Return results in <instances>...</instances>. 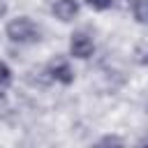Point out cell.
Segmentation results:
<instances>
[{
    "mask_svg": "<svg viewBox=\"0 0 148 148\" xmlns=\"http://www.w3.org/2000/svg\"><path fill=\"white\" fill-rule=\"evenodd\" d=\"M5 37L12 42V44H18V46H30V44H37L42 39V28L30 18V16H14L7 21L5 25Z\"/></svg>",
    "mask_w": 148,
    "mask_h": 148,
    "instance_id": "obj_1",
    "label": "cell"
},
{
    "mask_svg": "<svg viewBox=\"0 0 148 148\" xmlns=\"http://www.w3.org/2000/svg\"><path fill=\"white\" fill-rule=\"evenodd\" d=\"M95 53V39L86 30H76L69 35V58L74 60H88Z\"/></svg>",
    "mask_w": 148,
    "mask_h": 148,
    "instance_id": "obj_2",
    "label": "cell"
},
{
    "mask_svg": "<svg viewBox=\"0 0 148 148\" xmlns=\"http://www.w3.org/2000/svg\"><path fill=\"white\" fill-rule=\"evenodd\" d=\"M44 72H46L49 81H56L60 86H72L74 79H76V72H74V67H72V62L67 58H53L44 67Z\"/></svg>",
    "mask_w": 148,
    "mask_h": 148,
    "instance_id": "obj_3",
    "label": "cell"
},
{
    "mask_svg": "<svg viewBox=\"0 0 148 148\" xmlns=\"http://www.w3.org/2000/svg\"><path fill=\"white\" fill-rule=\"evenodd\" d=\"M81 12V2L79 0H56L51 5V14L53 18H58L60 23H69L79 16Z\"/></svg>",
    "mask_w": 148,
    "mask_h": 148,
    "instance_id": "obj_4",
    "label": "cell"
},
{
    "mask_svg": "<svg viewBox=\"0 0 148 148\" xmlns=\"http://www.w3.org/2000/svg\"><path fill=\"white\" fill-rule=\"evenodd\" d=\"M127 9H130V14H132V18L136 23L143 25L148 21V0H130Z\"/></svg>",
    "mask_w": 148,
    "mask_h": 148,
    "instance_id": "obj_5",
    "label": "cell"
},
{
    "mask_svg": "<svg viewBox=\"0 0 148 148\" xmlns=\"http://www.w3.org/2000/svg\"><path fill=\"white\" fill-rule=\"evenodd\" d=\"M12 83H14V72H12V67H9L5 60H0V90H7Z\"/></svg>",
    "mask_w": 148,
    "mask_h": 148,
    "instance_id": "obj_6",
    "label": "cell"
},
{
    "mask_svg": "<svg viewBox=\"0 0 148 148\" xmlns=\"http://www.w3.org/2000/svg\"><path fill=\"white\" fill-rule=\"evenodd\" d=\"M90 9H95V12H106V9H111L113 7V2L116 0H83Z\"/></svg>",
    "mask_w": 148,
    "mask_h": 148,
    "instance_id": "obj_7",
    "label": "cell"
},
{
    "mask_svg": "<svg viewBox=\"0 0 148 148\" xmlns=\"http://www.w3.org/2000/svg\"><path fill=\"white\" fill-rule=\"evenodd\" d=\"M125 141L120 136H102L99 139V146H123Z\"/></svg>",
    "mask_w": 148,
    "mask_h": 148,
    "instance_id": "obj_8",
    "label": "cell"
},
{
    "mask_svg": "<svg viewBox=\"0 0 148 148\" xmlns=\"http://www.w3.org/2000/svg\"><path fill=\"white\" fill-rule=\"evenodd\" d=\"M136 60H139V65H146L148 62V58H146V44L143 42L136 46Z\"/></svg>",
    "mask_w": 148,
    "mask_h": 148,
    "instance_id": "obj_9",
    "label": "cell"
}]
</instances>
